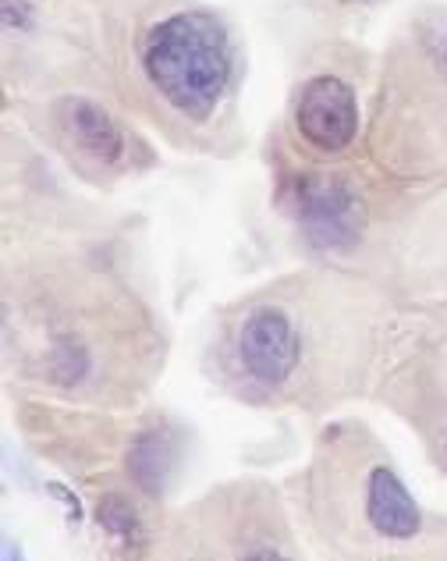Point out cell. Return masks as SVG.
Returning <instances> with one entry per match:
<instances>
[{
	"label": "cell",
	"mask_w": 447,
	"mask_h": 561,
	"mask_svg": "<svg viewBox=\"0 0 447 561\" xmlns=\"http://www.w3.org/2000/svg\"><path fill=\"white\" fill-rule=\"evenodd\" d=\"M142 68L177 114L206 122L231 85V39L210 11H177L146 33Z\"/></svg>",
	"instance_id": "6da1fadb"
},
{
	"label": "cell",
	"mask_w": 447,
	"mask_h": 561,
	"mask_svg": "<svg viewBox=\"0 0 447 561\" xmlns=\"http://www.w3.org/2000/svg\"><path fill=\"white\" fill-rule=\"evenodd\" d=\"M285 206L317 249H348L366 228V203L337 174H298L285 188Z\"/></svg>",
	"instance_id": "7a4b0ae2"
},
{
	"label": "cell",
	"mask_w": 447,
	"mask_h": 561,
	"mask_svg": "<svg viewBox=\"0 0 447 561\" xmlns=\"http://www.w3.org/2000/svg\"><path fill=\"white\" fill-rule=\"evenodd\" d=\"M295 128L312 150L341 153L359 136V100L337 76H317L302 85L295 103Z\"/></svg>",
	"instance_id": "3957f363"
},
{
	"label": "cell",
	"mask_w": 447,
	"mask_h": 561,
	"mask_svg": "<svg viewBox=\"0 0 447 561\" xmlns=\"http://www.w3.org/2000/svg\"><path fill=\"white\" fill-rule=\"evenodd\" d=\"M298 356H302V342L280 309H252L238 328V363L256 383L266 388L285 383L295 374Z\"/></svg>",
	"instance_id": "277c9868"
},
{
	"label": "cell",
	"mask_w": 447,
	"mask_h": 561,
	"mask_svg": "<svg viewBox=\"0 0 447 561\" xmlns=\"http://www.w3.org/2000/svg\"><path fill=\"white\" fill-rule=\"evenodd\" d=\"M57 128L74 146L82 157L96 160V164H117L125 157V131L117 128V122L93 100L82 96H65L54 107Z\"/></svg>",
	"instance_id": "5b68a950"
},
{
	"label": "cell",
	"mask_w": 447,
	"mask_h": 561,
	"mask_svg": "<svg viewBox=\"0 0 447 561\" xmlns=\"http://www.w3.org/2000/svg\"><path fill=\"white\" fill-rule=\"evenodd\" d=\"M366 519L387 540H412L423 529L420 505L387 466H377L366 480Z\"/></svg>",
	"instance_id": "8992f818"
},
{
	"label": "cell",
	"mask_w": 447,
	"mask_h": 561,
	"mask_svg": "<svg viewBox=\"0 0 447 561\" xmlns=\"http://www.w3.org/2000/svg\"><path fill=\"white\" fill-rule=\"evenodd\" d=\"M174 459H177L174 437L163 431H146L136 437V445L128 448V477L136 480L139 491L163 494V486L171 480Z\"/></svg>",
	"instance_id": "52a82bcc"
},
{
	"label": "cell",
	"mask_w": 447,
	"mask_h": 561,
	"mask_svg": "<svg viewBox=\"0 0 447 561\" xmlns=\"http://www.w3.org/2000/svg\"><path fill=\"white\" fill-rule=\"evenodd\" d=\"M96 515H100V526L107 529V534L122 543V548H139V543H142V523H139L136 508H131L125 497H103Z\"/></svg>",
	"instance_id": "ba28073f"
},
{
	"label": "cell",
	"mask_w": 447,
	"mask_h": 561,
	"mask_svg": "<svg viewBox=\"0 0 447 561\" xmlns=\"http://www.w3.org/2000/svg\"><path fill=\"white\" fill-rule=\"evenodd\" d=\"M420 39H423V50L429 54V61H434L444 71V76H447V14L444 11L423 19Z\"/></svg>",
	"instance_id": "9c48e42d"
},
{
	"label": "cell",
	"mask_w": 447,
	"mask_h": 561,
	"mask_svg": "<svg viewBox=\"0 0 447 561\" xmlns=\"http://www.w3.org/2000/svg\"><path fill=\"white\" fill-rule=\"evenodd\" d=\"M341 4H377V0H341Z\"/></svg>",
	"instance_id": "30bf717a"
}]
</instances>
